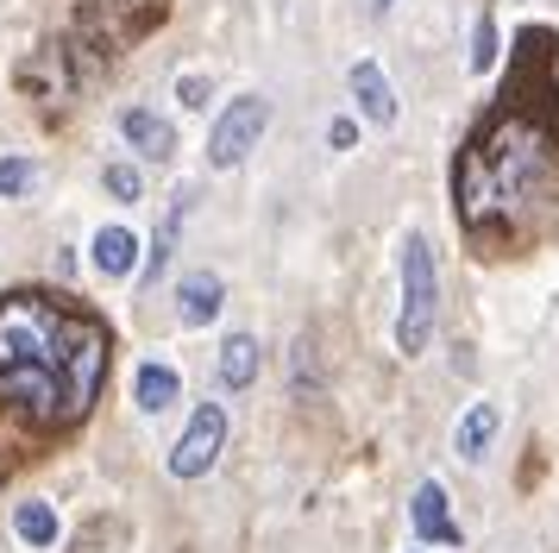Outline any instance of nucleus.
<instances>
[{"instance_id": "f3484780", "label": "nucleus", "mask_w": 559, "mask_h": 553, "mask_svg": "<svg viewBox=\"0 0 559 553\" xmlns=\"http://www.w3.org/2000/svg\"><path fill=\"white\" fill-rule=\"evenodd\" d=\"M32 183H38V164L32 157H0V196H32Z\"/></svg>"}, {"instance_id": "1a4fd4ad", "label": "nucleus", "mask_w": 559, "mask_h": 553, "mask_svg": "<svg viewBox=\"0 0 559 553\" xmlns=\"http://www.w3.org/2000/svg\"><path fill=\"white\" fill-rule=\"evenodd\" d=\"M221 302H227V283H221L214 271H189L182 276V290H177L182 327H207L214 315H221Z\"/></svg>"}, {"instance_id": "4468645a", "label": "nucleus", "mask_w": 559, "mask_h": 553, "mask_svg": "<svg viewBox=\"0 0 559 553\" xmlns=\"http://www.w3.org/2000/svg\"><path fill=\"white\" fill-rule=\"evenodd\" d=\"M221 384H227V390L258 384V340L252 333H233L227 346H221Z\"/></svg>"}, {"instance_id": "20e7f679", "label": "nucleus", "mask_w": 559, "mask_h": 553, "mask_svg": "<svg viewBox=\"0 0 559 553\" xmlns=\"http://www.w3.org/2000/svg\"><path fill=\"white\" fill-rule=\"evenodd\" d=\"M264 126H271V101H264V95L227 101V114H221V120H214V132H207V164H214V170H233L246 151H258Z\"/></svg>"}, {"instance_id": "ddd939ff", "label": "nucleus", "mask_w": 559, "mask_h": 553, "mask_svg": "<svg viewBox=\"0 0 559 553\" xmlns=\"http://www.w3.org/2000/svg\"><path fill=\"white\" fill-rule=\"evenodd\" d=\"M132 397H139V409H145V415H164V409L182 397V377L170 372V365H139V384H132Z\"/></svg>"}, {"instance_id": "f257e3e1", "label": "nucleus", "mask_w": 559, "mask_h": 553, "mask_svg": "<svg viewBox=\"0 0 559 553\" xmlns=\"http://www.w3.org/2000/svg\"><path fill=\"white\" fill-rule=\"evenodd\" d=\"M459 233L484 258H515L559 226V38L522 25L509 75L453 157Z\"/></svg>"}, {"instance_id": "7ed1b4c3", "label": "nucleus", "mask_w": 559, "mask_h": 553, "mask_svg": "<svg viewBox=\"0 0 559 553\" xmlns=\"http://www.w3.org/2000/svg\"><path fill=\"white\" fill-rule=\"evenodd\" d=\"M433 315H440V271H433V246L428 233L403 239V315H396V352H415L433 340Z\"/></svg>"}, {"instance_id": "39448f33", "label": "nucleus", "mask_w": 559, "mask_h": 553, "mask_svg": "<svg viewBox=\"0 0 559 553\" xmlns=\"http://www.w3.org/2000/svg\"><path fill=\"white\" fill-rule=\"evenodd\" d=\"M221 447H227V409L221 402H202L189 415V427H182V440L170 447V478H202L221 459Z\"/></svg>"}, {"instance_id": "a211bd4d", "label": "nucleus", "mask_w": 559, "mask_h": 553, "mask_svg": "<svg viewBox=\"0 0 559 553\" xmlns=\"http://www.w3.org/2000/svg\"><path fill=\"white\" fill-rule=\"evenodd\" d=\"M107 196L114 201H139V189H145V183H139V170H132V164H107Z\"/></svg>"}, {"instance_id": "0eeeda50", "label": "nucleus", "mask_w": 559, "mask_h": 553, "mask_svg": "<svg viewBox=\"0 0 559 553\" xmlns=\"http://www.w3.org/2000/svg\"><path fill=\"white\" fill-rule=\"evenodd\" d=\"M120 132H127V145L139 151V157H152V164H164V157L177 151V126L157 120L152 107H127V114H120Z\"/></svg>"}, {"instance_id": "f8f14e48", "label": "nucleus", "mask_w": 559, "mask_h": 553, "mask_svg": "<svg viewBox=\"0 0 559 553\" xmlns=\"http://www.w3.org/2000/svg\"><path fill=\"white\" fill-rule=\"evenodd\" d=\"M132 264H139V239H132L127 226H102V233H95V271L132 276Z\"/></svg>"}, {"instance_id": "9b49d317", "label": "nucleus", "mask_w": 559, "mask_h": 553, "mask_svg": "<svg viewBox=\"0 0 559 553\" xmlns=\"http://www.w3.org/2000/svg\"><path fill=\"white\" fill-rule=\"evenodd\" d=\"M189 189H177V196H170V214H164V226H157V239H152V251H145V283H157V276H164V264H170V251H177V233H182V221H189Z\"/></svg>"}, {"instance_id": "6ab92c4d", "label": "nucleus", "mask_w": 559, "mask_h": 553, "mask_svg": "<svg viewBox=\"0 0 559 553\" xmlns=\"http://www.w3.org/2000/svg\"><path fill=\"white\" fill-rule=\"evenodd\" d=\"M177 101H182V107H207V75H182Z\"/></svg>"}, {"instance_id": "dca6fc26", "label": "nucleus", "mask_w": 559, "mask_h": 553, "mask_svg": "<svg viewBox=\"0 0 559 553\" xmlns=\"http://www.w3.org/2000/svg\"><path fill=\"white\" fill-rule=\"evenodd\" d=\"M472 70H497V20H490V7L478 13V25H472Z\"/></svg>"}, {"instance_id": "2eb2a0df", "label": "nucleus", "mask_w": 559, "mask_h": 553, "mask_svg": "<svg viewBox=\"0 0 559 553\" xmlns=\"http://www.w3.org/2000/svg\"><path fill=\"white\" fill-rule=\"evenodd\" d=\"M13 528H20L26 548H57V509L51 503H20V509H13Z\"/></svg>"}, {"instance_id": "423d86ee", "label": "nucleus", "mask_w": 559, "mask_h": 553, "mask_svg": "<svg viewBox=\"0 0 559 553\" xmlns=\"http://www.w3.org/2000/svg\"><path fill=\"white\" fill-rule=\"evenodd\" d=\"M408 522H415V541H421V548H465V528L447 516V491H440L433 478H421V484H415Z\"/></svg>"}, {"instance_id": "aec40b11", "label": "nucleus", "mask_w": 559, "mask_h": 553, "mask_svg": "<svg viewBox=\"0 0 559 553\" xmlns=\"http://www.w3.org/2000/svg\"><path fill=\"white\" fill-rule=\"evenodd\" d=\"M328 139H333V151H346V145L358 139V126H353V120H333V126H328Z\"/></svg>"}, {"instance_id": "f03ea898", "label": "nucleus", "mask_w": 559, "mask_h": 553, "mask_svg": "<svg viewBox=\"0 0 559 553\" xmlns=\"http://www.w3.org/2000/svg\"><path fill=\"white\" fill-rule=\"evenodd\" d=\"M114 333L95 308L57 290L0 296V409L32 434H70L102 402Z\"/></svg>"}, {"instance_id": "9d476101", "label": "nucleus", "mask_w": 559, "mask_h": 553, "mask_svg": "<svg viewBox=\"0 0 559 553\" xmlns=\"http://www.w3.org/2000/svg\"><path fill=\"white\" fill-rule=\"evenodd\" d=\"M497 427H503L497 402H472V409L459 415V427H453V452L459 459H484V447L497 440Z\"/></svg>"}, {"instance_id": "6e6552de", "label": "nucleus", "mask_w": 559, "mask_h": 553, "mask_svg": "<svg viewBox=\"0 0 559 553\" xmlns=\"http://www.w3.org/2000/svg\"><path fill=\"white\" fill-rule=\"evenodd\" d=\"M353 95H358V107H365V120L371 126H396V89H390L383 63L358 57L353 63Z\"/></svg>"}, {"instance_id": "412c9836", "label": "nucleus", "mask_w": 559, "mask_h": 553, "mask_svg": "<svg viewBox=\"0 0 559 553\" xmlns=\"http://www.w3.org/2000/svg\"><path fill=\"white\" fill-rule=\"evenodd\" d=\"M371 7H378V13H390V7H396V0H371Z\"/></svg>"}]
</instances>
